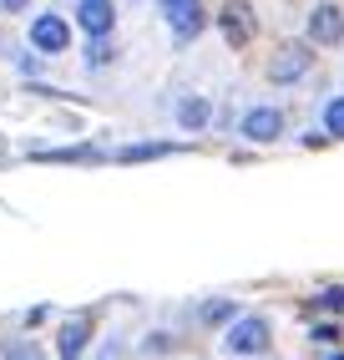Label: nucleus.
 Returning a JSON list of instances; mask_svg holds the SVG:
<instances>
[{
    "instance_id": "6",
    "label": "nucleus",
    "mask_w": 344,
    "mask_h": 360,
    "mask_svg": "<svg viewBox=\"0 0 344 360\" xmlns=\"http://www.w3.org/2000/svg\"><path fill=\"white\" fill-rule=\"evenodd\" d=\"M77 26L86 31V41H91V36H112L117 6H112V0H77Z\"/></svg>"
},
{
    "instance_id": "9",
    "label": "nucleus",
    "mask_w": 344,
    "mask_h": 360,
    "mask_svg": "<svg viewBox=\"0 0 344 360\" xmlns=\"http://www.w3.org/2000/svg\"><path fill=\"white\" fill-rule=\"evenodd\" d=\"M208 117H213V107H208L203 97H183V102H178V127H183V132H203Z\"/></svg>"
},
{
    "instance_id": "8",
    "label": "nucleus",
    "mask_w": 344,
    "mask_h": 360,
    "mask_svg": "<svg viewBox=\"0 0 344 360\" xmlns=\"http://www.w3.org/2000/svg\"><path fill=\"white\" fill-rule=\"evenodd\" d=\"M309 41H314V46H339V41H344V11L319 6V11L309 15Z\"/></svg>"
},
{
    "instance_id": "17",
    "label": "nucleus",
    "mask_w": 344,
    "mask_h": 360,
    "mask_svg": "<svg viewBox=\"0 0 344 360\" xmlns=\"http://www.w3.org/2000/svg\"><path fill=\"white\" fill-rule=\"evenodd\" d=\"M31 0H0V15H15V11H26Z\"/></svg>"
},
{
    "instance_id": "15",
    "label": "nucleus",
    "mask_w": 344,
    "mask_h": 360,
    "mask_svg": "<svg viewBox=\"0 0 344 360\" xmlns=\"http://www.w3.org/2000/svg\"><path fill=\"white\" fill-rule=\"evenodd\" d=\"M228 315H233V304H228V300H208V304H203V320H208V325H223Z\"/></svg>"
},
{
    "instance_id": "7",
    "label": "nucleus",
    "mask_w": 344,
    "mask_h": 360,
    "mask_svg": "<svg viewBox=\"0 0 344 360\" xmlns=\"http://www.w3.org/2000/svg\"><path fill=\"white\" fill-rule=\"evenodd\" d=\"M249 142H279V132H284V112L279 107H253L249 117H243V127H238Z\"/></svg>"
},
{
    "instance_id": "10",
    "label": "nucleus",
    "mask_w": 344,
    "mask_h": 360,
    "mask_svg": "<svg viewBox=\"0 0 344 360\" xmlns=\"http://www.w3.org/2000/svg\"><path fill=\"white\" fill-rule=\"evenodd\" d=\"M86 335H91V320H86V315L66 320V330H61V360H77L81 345H86Z\"/></svg>"
},
{
    "instance_id": "3",
    "label": "nucleus",
    "mask_w": 344,
    "mask_h": 360,
    "mask_svg": "<svg viewBox=\"0 0 344 360\" xmlns=\"http://www.w3.org/2000/svg\"><path fill=\"white\" fill-rule=\"evenodd\" d=\"M223 345H228L233 355H258V350H268V320H258V315L233 320L228 335H223Z\"/></svg>"
},
{
    "instance_id": "11",
    "label": "nucleus",
    "mask_w": 344,
    "mask_h": 360,
    "mask_svg": "<svg viewBox=\"0 0 344 360\" xmlns=\"http://www.w3.org/2000/svg\"><path fill=\"white\" fill-rule=\"evenodd\" d=\"M167 153H178V142H132V148H121L117 158L121 162H147V158H167Z\"/></svg>"
},
{
    "instance_id": "1",
    "label": "nucleus",
    "mask_w": 344,
    "mask_h": 360,
    "mask_svg": "<svg viewBox=\"0 0 344 360\" xmlns=\"http://www.w3.org/2000/svg\"><path fill=\"white\" fill-rule=\"evenodd\" d=\"M157 6H162V20L172 26V36H178V41H192V36L208 26L203 0H157Z\"/></svg>"
},
{
    "instance_id": "12",
    "label": "nucleus",
    "mask_w": 344,
    "mask_h": 360,
    "mask_svg": "<svg viewBox=\"0 0 344 360\" xmlns=\"http://www.w3.org/2000/svg\"><path fill=\"white\" fill-rule=\"evenodd\" d=\"M41 162H102V148H46Z\"/></svg>"
},
{
    "instance_id": "16",
    "label": "nucleus",
    "mask_w": 344,
    "mask_h": 360,
    "mask_svg": "<svg viewBox=\"0 0 344 360\" xmlns=\"http://www.w3.org/2000/svg\"><path fill=\"white\" fill-rule=\"evenodd\" d=\"M319 304L334 309V315H344V290H324V295H319Z\"/></svg>"
},
{
    "instance_id": "5",
    "label": "nucleus",
    "mask_w": 344,
    "mask_h": 360,
    "mask_svg": "<svg viewBox=\"0 0 344 360\" xmlns=\"http://www.w3.org/2000/svg\"><path fill=\"white\" fill-rule=\"evenodd\" d=\"M309 66H314V51H309V46H284V51L268 61V82L289 86V82H299Z\"/></svg>"
},
{
    "instance_id": "4",
    "label": "nucleus",
    "mask_w": 344,
    "mask_h": 360,
    "mask_svg": "<svg viewBox=\"0 0 344 360\" xmlns=\"http://www.w3.org/2000/svg\"><path fill=\"white\" fill-rule=\"evenodd\" d=\"M31 46H36L41 56H61L66 46H71V26H66L61 15L46 11V15H36V20H31Z\"/></svg>"
},
{
    "instance_id": "13",
    "label": "nucleus",
    "mask_w": 344,
    "mask_h": 360,
    "mask_svg": "<svg viewBox=\"0 0 344 360\" xmlns=\"http://www.w3.org/2000/svg\"><path fill=\"white\" fill-rule=\"evenodd\" d=\"M117 56V46H107V36H91L86 41V66H107Z\"/></svg>"
},
{
    "instance_id": "14",
    "label": "nucleus",
    "mask_w": 344,
    "mask_h": 360,
    "mask_svg": "<svg viewBox=\"0 0 344 360\" xmlns=\"http://www.w3.org/2000/svg\"><path fill=\"white\" fill-rule=\"evenodd\" d=\"M324 132H329V137H344V97H334V102L324 107Z\"/></svg>"
},
{
    "instance_id": "2",
    "label": "nucleus",
    "mask_w": 344,
    "mask_h": 360,
    "mask_svg": "<svg viewBox=\"0 0 344 360\" xmlns=\"http://www.w3.org/2000/svg\"><path fill=\"white\" fill-rule=\"evenodd\" d=\"M218 31H223V41L233 46H249L253 41V31H258V20H253V11H249V0H228L223 11H218Z\"/></svg>"
}]
</instances>
